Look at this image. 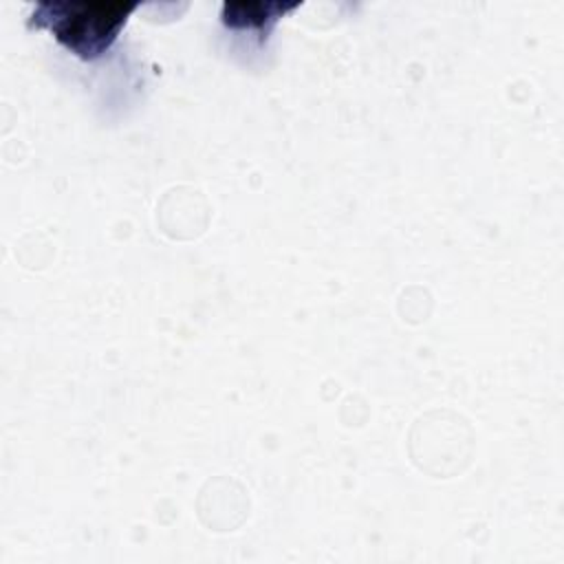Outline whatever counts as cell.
Here are the masks:
<instances>
[{
	"mask_svg": "<svg viewBox=\"0 0 564 564\" xmlns=\"http://www.w3.org/2000/svg\"><path fill=\"white\" fill-rule=\"evenodd\" d=\"M132 2H40L33 9L31 24L48 29L55 40L82 59L104 55L128 15L134 11Z\"/></svg>",
	"mask_w": 564,
	"mask_h": 564,
	"instance_id": "cell-1",
	"label": "cell"
},
{
	"mask_svg": "<svg viewBox=\"0 0 564 564\" xmlns=\"http://www.w3.org/2000/svg\"><path fill=\"white\" fill-rule=\"evenodd\" d=\"M289 7L273 2H227L223 11V22L231 29H260L269 31V26L284 13Z\"/></svg>",
	"mask_w": 564,
	"mask_h": 564,
	"instance_id": "cell-2",
	"label": "cell"
}]
</instances>
